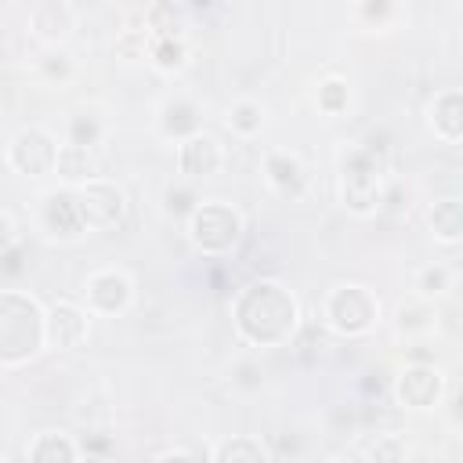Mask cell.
Segmentation results:
<instances>
[{"label":"cell","mask_w":463,"mask_h":463,"mask_svg":"<svg viewBox=\"0 0 463 463\" xmlns=\"http://www.w3.org/2000/svg\"><path fill=\"white\" fill-rule=\"evenodd\" d=\"M232 326L250 347H282L300 326V304L282 282L253 279L232 300Z\"/></svg>","instance_id":"cell-1"},{"label":"cell","mask_w":463,"mask_h":463,"mask_svg":"<svg viewBox=\"0 0 463 463\" xmlns=\"http://www.w3.org/2000/svg\"><path fill=\"white\" fill-rule=\"evenodd\" d=\"M43 347L47 340L40 300L18 289H0V369L29 365Z\"/></svg>","instance_id":"cell-2"},{"label":"cell","mask_w":463,"mask_h":463,"mask_svg":"<svg viewBox=\"0 0 463 463\" xmlns=\"http://www.w3.org/2000/svg\"><path fill=\"white\" fill-rule=\"evenodd\" d=\"M383 177H387V156L373 145H351L340 156L336 166V192L351 217H373L383 203Z\"/></svg>","instance_id":"cell-3"},{"label":"cell","mask_w":463,"mask_h":463,"mask_svg":"<svg viewBox=\"0 0 463 463\" xmlns=\"http://www.w3.org/2000/svg\"><path fill=\"white\" fill-rule=\"evenodd\" d=\"M246 232L242 210L228 199H199L184 217V235L203 257H228Z\"/></svg>","instance_id":"cell-4"},{"label":"cell","mask_w":463,"mask_h":463,"mask_svg":"<svg viewBox=\"0 0 463 463\" xmlns=\"http://www.w3.org/2000/svg\"><path fill=\"white\" fill-rule=\"evenodd\" d=\"M322 322L336 336H365L380 322V297L362 282H340L322 300Z\"/></svg>","instance_id":"cell-5"},{"label":"cell","mask_w":463,"mask_h":463,"mask_svg":"<svg viewBox=\"0 0 463 463\" xmlns=\"http://www.w3.org/2000/svg\"><path fill=\"white\" fill-rule=\"evenodd\" d=\"M72 192H76V206H80V217H83L87 232H112V228L123 224V217H127V192L116 181L87 177V181L72 184Z\"/></svg>","instance_id":"cell-6"},{"label":"cell","mask_w":463,"mask_h":463,"mask_svg":"<svg viewBox=\"0 0 463 463\" xmlns=\"http://www.w3.org/2000/svg\"><path fill=\"white\" fill-rule=\"evenodd\" d=\"M134 304V279L123 268H98L83 279V307L98 318H119Z\"/></svg>","instance_id":"cell-7"},{"label":"cell","mask_w":463,"mask_h":463,"mask_svg":"<svg viewBox=\"0 0 463 463\" xmlns=\"http://www.w3.org/2000/svg\"><path fill=\"white\" fill-rule=\"evenodd\" d=\"M54 159H58V137L47 127H22L7 145V163L22 177L54 174Z\"/></svg>","instance_id":"cell-8"},{"label":"cell","mask_w":463,"mask_h":463,"mask_svg":"<svg viewBox=\"0 0 463 463\" xmlns=\"http://www.w3.org/2000/svg\"><path fill=\"white\" fill-rule=\"evenodd\" d=\"M40 228H43L47 239H58V242H72V239L87 235L72 184L51 188V192L40 195Z\"/></svg>","instance_id":"cell-9"},{"label":"cell","mask_w":463,"mask_h":463,"mask_svg":"<svg viewBox=\"0 0 463 463\" xmlns=\"http://www.w3.org/2000/svg\"><path fill=\"white\" fill-rule=\"evenodd\" d=\"M90 333V311L76 300H54L43 307V340L54 351H72Z\"/></svg>","instance_id":"cell-10"},{"label":"cell","mask_w":463,"mask_h":463,"mask_svg":"<svg viewBox=\"0 0 463 463\" xmlns=\"http://www.w3.org/2000/svg\"><path fill=\"white\" fill-rule=\"evenodd\" d=\"M441 394H445V376L430 362H412L394 380V398L402 409H416V412L434 409L441 402Z\"/></svg>","instance_id":"cell-11"},{"label":"cell","mask_w":463,"mask_h":463,"mask_svg":"<svg viewBox=\"0 0 463 463\" xmlns=\"http://www.w3.org/2000/svg\"><path fill=\"white\" fill-rule=\"evenodd\" d=\"M260 174L268 181V188L279 195V199H304L307 184H311V174L304 166V159L297 152H286V148H268L264 159H260Z\"/></svg>","instance_id":"cell-12"},{"label":"cell","mask_w":463,"mask_h":463,"mask_svg":"<svg viewBox=\"0 0 463 463\" xmlns=\"http://www.w3.org/2000/svg\"><path fill=\"white\" fill-rule=\"evenodd\" d=\"M174 163H177V174L184 181H206V177H217L221 166H224V148L210 137V134H192L184 141H177L174 148Z\"/></svg>","instance_id":"cell-13"},{"label":"cell","mask_w":463,"mask_h":463,"mask_svg":"<svg viewBox=\"0 0 463 463\" xmlns=\"http://www.w3.org/2000/svg\"><path fill=\"white\" fill-rule=\"evenodd\" d=\"M76 29V7L69 0H36L29 11V33L40 40V47L65 43Z\"/></svg>","instance_id":"cell-14"},{"label":"cell","mask_w":463,"mask_h":463,"mask_svg":"<svg viewBox=\"0 0 463 463\" xmlns=\"http://www.w3.org/2000/svg\"><path fill=\"white\" fill-rule=\"evenodd\" d=\"M156 130L166 141H174V145L184 141V137H192V134H199L203 130V109H199V101L188 98V94H170L159 105V112H156Z\"/></svg>","instance_id":"cell-15"},{"label":"cell","mask_w":463,"mask_h":463,"mask_svg":"<svg viewBox=\"0 0 463 463\" xmlns=\"http://www.w3.org/2000/svg\"><path fill=\"white\" fill-rule=\"evenodd\" d=\"M427 123L434 130L438 141L445 145H459L463 141V94L456 87H445L430 98L427 105Z\"/></svg>","instance_id":"cell-16"},{"label":"cell","mask_w":463,"mask_h":463,"mask_svg":"<svg viewBox=\"0 0 463 463\" xmlns=\"http://www.w3.org/2000/svg\"><path fill=\"white\" fill-rule=\"evenodd\" d=\"M427 228L434 235V242L441 246H456L463 239V203L459 199H438L430 210H427Z\"/></svg>","instance_id":"cell-17"},{"label":"cell","mask_w":463,"mask_h":463,"mask_svg":"<svg viewBox=\"0 0 463 463\" xmlns=\"http://www.w3.org/2000/svg\"><path fill=\"white\" fill-rule=\"evenodd\" d=\"M145 58L156 72H181L188 65V40L184 36H148Z\"/></svg>","instance_id":"cell-18"},{"label":"cell","mask_w":463,"mask_h":463,"mask_svg":"<svg viewBox=\"0 0 463 463\" xmlns=\"http://www.w3.org/2000/svg\"><path fill=\"white\" fill-rule=\"evenodd\" d=\"M206 456L217 463H260V459H271V449L253 434H235V438L217 441Z\"/></svg>","instance_id":"cell-19"},{"label":"cell","mask_w":463,"mask_h":463,"mask_svg":"<svg viewBox=\"0 0 463 463\" xmlns=\"http://www.w3.org/2000/svg\"><path fill=\"white\" fill-rule=\"evenodd\" d=\"M394 326L402 336H427L438 329V311H434V300H423V297H412L405 304H398V315H394Z\"/></svg>","instance_id":"cell-20"},{"label":"cell","mask_w":463,"mask_h":463,"mask_svg":"<svg viewBox=\"0 0 463 463\" xmlns=\"http://www.w3.org/2000/svg\"><path fill=\"white\" fill-rule=\"evenodd\" d=\"M33 69H36V76H40L47 87H65V83L76 76V61H72V54H69L61 43H54V47H40Z\"/></svg>","instance_id":"cell-21"},{"label":"cell","mask_w":463,"mask_h":463,"mask_svg":"<svg viewBox=\"0 0 463 463\" xmlns=\"http://www.w3.org/2000/svg\"><path fill=\"white\" fill-rule=\"evenodd\" d=\"M25 456L33 463H72V459H80V445L69 434L47 430V434H36L33 438V445L25 449Z\"/></svg>","instance_id":"cell-22"},{"label":"cell","mask_w":463,"mask_h":463,"mask_svg":"<svg viewBox=\"0 0 463 463\" xmlns=\"http://www.w3.org/2000/svg\"><path fill=\"white\" fill-rule=\"evenodd\" d=\"M148 36H184V11L174 0H152L145 11Z\"/></svg>","instance_id":"cell-23"},{"label":"cell","mask_w":463,"mask_h":463,"mask_svg":"<svg viewBox=\"0 0 463 463\" xmlns=\"http://www.w3.org/2000/svg\"><path fill=\"white\" fill-rule=\"evenodd\" d=\"M228 130L235 137H257L260 127H264V105L257 98H235L228 105V116H224Z\"/></svg>","instance_id":"cell-24"},{"label":"cell","mask_w":463,"mask_h":463,"mask_svg":"<svg viewBox=\"0 0 463 463\" xmlns=\"http://www.w3.org/2000/svg\"><path fill=\"white\" fill-rule=\"evenodd\" d=\"M54 174L65 181V184H80L87 177H94V159H90V148H80V145H58V159H54Z\"/></svg>","instance_id":"cell-25"},{"label":"cell","mask_w":463,"mask_h":463,"mask_svg":"<svg viewBox=\"0 0 463 463\" xmlns=\"http://www.w3.org/2000/svg\"><path fill=\"white\" fill-rule=\"evenodd\" d=\"M452 282H456V275H452V268L441 264V260H430V264L416 268V275H412V289H416V297H423V300L445 297V293L452 289Z\"/></svg>","instance_id":"cell-26"},{"label":"cell","mask_w":463,"mask_h":463,"mask_svg":"<svg viewBox=\"0 0 463 463\" xmlns=\"http://www.w3.org/2000/svg\"><path fill=\"white\" fill-rule=\"evenodd\" d=\"M315 105L322 116H344L351 109V87L344 76H322L315 87Z\"/></svg>","instance_id":"cell-27"},{"label":"cell","mask_w":463,"mask_h":463,"mask_svg":"<svg viewBox=\"0 0 463 463\" xmlns=\"http://www.w3.org/2000/svg\"><path fill=\"white\" fill-rule=\"evenodd\" d=\"M145 47H148V25H145V14L137 11L116 33V54L127 61H137V58H145Z\"/></svg>","instance_id":"cell-28"},{"label":"cell","mask_w":463,"mask_h":463,"mask_svg":"<svg viewBox=\"0 0 463 463\" xmlns=\"http://www.w3.org/2000/svg\"><path fill=\"white\" fill-rule=\"evenodd\" d=\"M101 137H105V119L98 112H76V116H69V123H65V141L69 145L94 148V145H101Z\"/></svg>","instance_id":"cell-29"},{"label":"cell","mask_w":463,"mask_h":463,"mask_svg":"<svg viewBox=\"0 0 463 463\" xmlns=\"http://www.w3.org/2000/svg\"><path fill=\"white\" fill-rule=\"evenodd\" d=\"M195 203H199V195H195L192 184H166L163 188V213L166 217H181L184 221L195 210Z\"/></svg>","instance_id":"cell-30"},{"label":"cell","mask_w":463,"mask_h":463,"mask_svg":"<svg viewBox=\"0 0 463 463\" xmlns=\"http://www.w3.org/2000/svg\"><path fill=\"white\" fill-rule=\"evenodd\" d=\"M365 456L369 459H402L405 456V445L394 434H383V438H376V441L365 445Z\"/></svg>","instance_id":"cell-31"},{"label":"cell","mask_w":463,"mask_h":463,"mask_svg":"<svg viewBox=\"0 0 463 463\" xmlns=\"http://www.w3.org/2000/svg\"><path fill=\"white\" fill-rule=\"evenodd\" d=\"M358 14H362L369 25H387L391 14H394V4H391V0H358Z\"/></svg>","instance_id":"cell-32"},{"label":"cell","mask_w":463,"mask_h":463,"mask_svg":"<svg viewBox=\"0 0 463 463\" xmlns=\"http://www.w3.org/2000/svg\"><path fill=\"white\" fill-rule=\"evenodd\" d=\"M18 246V224L7 210H0V257H7Z\"/></svg>","instance_id":"cell-33"},{"label":"cell","mask_w":463,"mask_h":463,"mask_svg":"<svg viewBox=\"0 0 463 463\" xmlns=\"http://www.w3.org/2000/svg\"><path fill=\"white\" fill-rule=\"evenodd\" d=\"M232 383H235V387H250V391H253V387H260V369H257L253 362H239V365L232 369Z\"/></svg>","instance_id":"cell-34"},{"label":"cell","mask_w":463,"mask_h":463,"mask_svg":"<svg viewBox=\"0 0 463 463\" xmlns=\"http://www.w3.org/2000/svg\"><path fill=\"white\" fill-rule=\"evenodd\" d=\"M199 456H206V452H192V449H159L156 452V459H199Z\"/></svg>","instance_id":"cell-35"}]
</instances>
